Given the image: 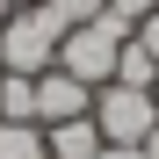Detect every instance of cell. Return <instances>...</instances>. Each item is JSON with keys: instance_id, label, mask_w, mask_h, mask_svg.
I'll return each instance as SVG.
<instances>
[{"instance_id": "6da1fadb", "label": "cell", "mask_w": 159, "mask_h": 159, "mask_svg": "<svg viewBox=\"0 0 159 159\" xmlns=\"http://www.w3.org/2000/svg\"><path fill=\"white\" fill-rule=\"evenodd\" d=\"M130 43V29L116 15H94V22H72L58 36V72H72L80 87H109L116 80V51Z\"/></svg>"}, {"instance_id": "7a4b0ae2", "label": "cell", "mask_w": 159, "mask_h": 159, "mask_svg": "<svg viewBox=\"0 0 159 159\" xmlns=\"http://www.w3.org/2000/svg\"><path fill=\"white\" fill-rule=\"evenodd\" d=\"M58 36H65V22L51 15V7H15L7 22H0V72H51L58 65Z\"/></svg>"}, {"instance_id": "3957f363", "label": "cell", "mask_w": 159, "mask_h": 159, "mask_svg": "<svg viewBox=\"0 0 159 159\" xmlns=\"http://www.w3.org/2000/svg\"><path fill=\"white\" fill-rule=\"evenodd\" d=\"M94 130H101V145H145V130L159 123V109H152V87H94Z\"/></svg>"}, {"instance_id": "277c9868", "label": "cell", "mask_w": 159, "mask_h": 159, "mask_svg": "<svg viewBox=\"0 0 159 159\" xmlns=\"http://www.w3.org/2000/svg\"><path fill=\"white\" fill-rule=\"evenodd\" d=\"M94 109V87H80L72 72H36V123H72V116H87Z\"/></svg>"}, {"instance_id": "5b68a950", "label": "cell", "mask_w": 159, "mask_h": 159, "mask_svg": "<svg viewBox=\"0 0 159 159\" xmlns=\"http://www.w3.org/2000/svg\"><path fill=\"white\" fill-rule=\"evenodd\" d=\"M43 152H51V159H94V152H101V130H94V116L43 123Z\"/></svg>"}, {"instance_id": "8992f818", "label": "cell", "mask_w": 159, "mask_h": 159, "mask_svg": "<svg viewBox=\"0 0 159 159\" xmlns=\"http://www.w3.org/2000/svg\"><path fill=\"white\" fill-rule=\"evenodd\" d=\"M0 123H36V80L0 72Z\"/></svg>"}, {"instance_id": "52a82bcc", "label": "cell", "mask_w": 159, "mask_h": 159, "mask_svg": "<svg viewBox=\"0 0 159 159\" xmlns=\"http://www.w3.org/2000/svg\"><path fill=\"white\" fill-rule=\"evenodd\" d=\"M152 80H159V65H152V51H145L138 36H130V43L116 51V87H152Z\"/></svg>"}, {"instance_id": "ba28073f", "label": "cell", "mask_w": 159, "mask_h": 159, "mask_svg": "<svg viewBox=\"0 0 159 159\" xmlns=\"http://www.w3.org/2000/svg\"><path fill=\"white\" fill-rule=\"evenodd\" d=\"M0 159H51L43 152V123H0Z\"/></svg>"}, {"instance_id": "9c48e42d", "label": "cell", "mask_w": 159, "mask_h": 159, "mask_svg": "<svg viewBox=\"0 0 159 159\" xmlns=\"http://www.w3.org/2000/svg\"><path fill=\"white\" fill-rule=\"evenodd\" d=\"M43 7H51V15H58V22H65V29H72V22H94L101 7H109V0H43Z\"/></svg>"}, {"instance_id": "30bf717a", "label": "cell", "mask_w": 159, "mask_h": 159, "mask_svg": "<svg viewBox=\"0 0 159 159\" xmlns=\"http://www.w3.org/2000/svg\"><path fill=\"white\" fill-rule=\"evenodd\" d=\"M152 7H159V0H109V7H101V15H116V22H123V29H130V36H138V22H145Z\"/></svg>"}, {"instance_id": "8fae6325", "label": "cell", "mask_w": 159, "mask_h": 159, "mask_svg": "<svg viewBox=\"0 0 159 159\" xmlns=\"http://www.w3.org/2000/svg\"><path fill=\"white\" fill-rule=\"evenodd\" d=\"M138 43H145V51H152V65H159V7H152V15H145V22H138Z\"/></svg>"}, {"instance_id": "7c38bea8", "label": "cell", "mask_w": 159, "mask_h": 159, "mask_svg": "<svg viewBox=\"0 0 159 159\" xmlns=\"http://www.w3.org/2000/svg\"><path fill=\"white\" fill-rule=\"evenodd\" d=\"M94 159H145V152H138V145H101Z\"/></svg>"}, {"instance_id": "4fadbf2b", "label": "cell", "mask_w": 159, "mask_h": 159, "mask_svg": "<svg viewBox=\"0 0 159 159\" xmlns=\"http://www.w3.org/2000/svg\"><path fill=\"white\" fill-rule=\"evenodd\" d=\"M138 152H145V159H159V123L145 130V145H138Z\"/></svg>"}, {"instance_id": "5bb4252c", "label": "cell", "mask_w": 159, "mask_h": 159, "mask_svg": "<svg viewBox=\"0 0 159 159\" xmlns=\"http://www.w3.org/2000/svg\"><path fill=\"white\" fill-rule=\"evenodd\" d=\"M7 7H43V0H7Z\"/></svg>"}, {"instance_id": "9a60e30c", "label": "cell", "mask_w": 159, "mask_h": 159, "mask_svg": "<svg viewBox=\"0 0 159 159\" xmlns=\"http://www.w3.org/2000/svg\"><path fill=\"white\" fill-rule=\"evenodd\" d=\"M152 109H159V80H152Z\"/></svg>"}]
</instances>
